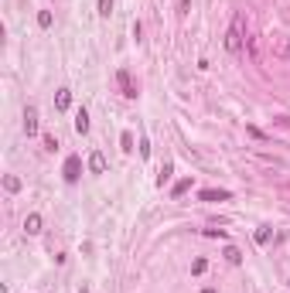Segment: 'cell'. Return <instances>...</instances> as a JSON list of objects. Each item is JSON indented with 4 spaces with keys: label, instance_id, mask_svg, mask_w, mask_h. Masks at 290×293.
<instances>
[{
    "label": "cell",
    "instance_id": "1",
    "mask_svg": "<svg viewBox=\"0 0 290 293\" xmlns=\"http://www.w3.org/2000/svg\"><path fill=\"white\" fill-rule=\"evenodd\" d=\"M225 48H229L232 55H239V51H242V21H239V17H236V21H232V27L225 31Z\"/></svg>",
    "mask_w": 290,
    "mask_h": 293
},
{
    "label": "cell",
    "instance_id": "2",
    "mask_svg": "<svg viewBox=\"0 0 290 293\" xmlns=\"http://www.w3.org/2000/svg\"><path fill=\"white\" fill-rule=\"evenodd\" d=\"M62 174H65V181H69V184H75V181H79V177H82V157H69V160H65V167H62Z\"/></svg>",
    "mask_w": 290,
    "mask_h": 293
},
{
    "label": "cell",
    "instance_id": "3",
    "mask_svg": "<svg viewBox=\"0 0 290 293\" xmlns=\"http://www.w3.org/2000/svg\"><path fill=\"white\" fill-rule=\"evenodd\" d=\"M24 133H27V137H38V109H34V106L24 109Z\"/></svg>",
    "mask_w": 290,
    "mask_h": 293
},
{
    "label": "cell",
    "instance_id": "4",
    "mask_svg": "<svg viewBox=\"0 0 290 293\" xmlns=\"http://www.w3.org/2000/svg\"><path fill=\"white\" fill-rule=\"evenodd\" d=\"M198 198H202V201H229L232 195L222 191V188H209V191H198Z\"/></svg>",
    "mask_w": 290,
    "mask_h": 293
},
{
    "label": "cell",
    "instance_id": "5",
    "mask_svg": "<svg viewBox=\"0 0 290 293\" xmlns=\"http://www.w3.org/2000/svg\"><path fill=\"white\" fill-rule=\"evenodd\" d=\"M89 171H92V174H106V157H103L99 150L89 153Z\"/></svg>",
    "mask_w": 290,
    "mask_h": 293
},
{
    "label": "cell",
    "instance_id": "6",
    "mask_svg": "<svg viewBox=\"0 0 290 293\" xmlns=\"http://www.w3.org/2000/svg\"><path fill=\"white\" fill-rule=\"evenodd\" d=\"M116 78H120L123 96H127V99H133V96H137V89H133V82H130V72H127V69H120V75H116Z\"/></svg>",
    "mask_w": 290,
    "mask_h": 293
},
{
    "label": "cell",
    "instance_id": "7",
    "mask_svg": "<svg viewBox=\"0 0 290 293\" xmlns=\"http://www.w3.org/2000/svg\"><path fill=\"white\" fill-rule=\"evenodd\" d=\"M41 225H45L41 215H38V212H31V215L24 219V232H27V235H38V232H41Z\"/></svg>",
    "mask_w": 290,
    "mask_h": 293
},
{
    "label": "cell",
    "instance_id": "8",
    "mask_svg": "<svg viewBox=\"0 0 290 293\" xmlns=\"http://www.w3.org/2000/svg\"><path fill=\"white\" fill-rule=\"evenodd\" d=\"M69 106H72V92H69V89H58V92H55V109L65 113Z\"/></svg>",
    "mask_w": 290,
    "mask_h": 293
},
{
    "label": "cell",
    "instance_id": "9",
    "mask_svg": "<svg viewBox=\"0 0 290 293\" xmlns=\"http://www.w3.org/2000/svg\"><path fill=\"white\" fill-rule=\"evenodd\" d=\"M75 133H82V137L89 133V113H85V109L75 113Z\"/></svg>",
    "mask_w": 290,
    "mask_h": 293
},
{
    "label": "cell",
    "instance_id": "10",
    "mask_svg": "<svg viewBox=\"0 0 290 293\" xmlns=\"http://www.w3.org/2000/svg\"><path fill=\"white\" fill-rule=\"evenodd\" d=\"M171 174H174V167H171V160H167V164L160 167V174H157V188H164V184L171 181Z\"/></svg>",
    "mask_w": 290,
    "mask_h": 293
},
{
    "label": "cell",
    "instance_id": "11",
    "mask_svg": "<svg viewBox=\"0 0 290 293\" xmlns=\"http://www.w3.org/2000/svg\"><path fill=\"white\" fill-rule=\"evenodd\" d=\"M3 188H7V195H17V191H21V177L7 174V177H3Z\"/></svg>",
    "mask_w": 290,
    "mask_h": 293
},
{
    "label": "cell",
    "instance_id": "12",
    "mask_svg": "<svg viewBox=\"0 0 290 293\" xmlns=\"http://www.w3.org/2000/svg\"><path fill=\"white\" fill-rule=\"evenodd\" d=\"M225 259H229L232 266H239V263H242V252H239V245H225Z\"/></svg>",
    "mask_w": 290,
    "mask_h": 293
},
{
    "label": "cell",
    "instance_id": "13",
    "mask_svg": "<svg viewBox=\"0 0 290 293\" xmlns=\"http://www.w3.org/2000/svg\"><path fill=\"white\" fill-rule=\"evenodd\" d=\"M270 239H273V228H270V225H263V228L256 232V242H260V245H270Z\"/></svg>",
    "mask_w": 290,
    "mask_h": 293
},
{
    "label": "cell",
    "instance_id": "14",
    "mask_svg": "<svg viewBox=\"0 0 290 293\" xmlns=\"http://www.w3.org/2000/svg\"><path fill=\"white\" fill-rule=\"evenodd\" d=\"M52 24H55L52 10H38V27H52Z\"/></svg>",
    "mask_w": 290,
    "mask_h": 293
},
{
    "label": "cell",
    "instance_id": "15",
    "mask_svg": "<svg viewBox=\"0 0 290 293\" xmlns=\"http://www.w3.org/2000/svg\"><path fill=\"white\" fill-rule=\"evenodd\" d=\"M120 146H123V153H133V133H123L120 137Z\"/></svg>",
    "mask_w": 290,
    "mask_h": 293
},
{
    "label": "cell",
    "instance_id": "16",
    "mask_svg": "<svg viewBox=\"0 0 290 293\" xmlns=\"http://www.w3.org/2000/svg\"><path fill=\"white\" fill-rule=\"evenodd\" d=\"M188 188H191V177H185V181H178V184H174V198H181V195H185Z\"/></svg>",
    "mask_w": 290,
    "mask_h": 293
},
{
    "label": "cell",
    "instance_id": "17",
    "mask_svg": "<svg viewBox=\"0 0 290 293\" xmlns=\"http://www.w3.org/2000/svg\"><path fill=\"white\" fill-rule=\"evenodd\" d=\"M205 266H209L205 259H195V263H191V273H195V276H202V273H205Z\"/></svg>",
    "mask_w": 290,
    "mask_h": 293
},
{
    "label": "cell",
    "instance_id": "18",
    "mask_svg": "<svg viewBox=\"0 0 290 293\" xmlns=\"http://www.w3.org/2000/svg\"><path fill=\"white\" fill-rule=\"evenodd\" d=\"M205 235H209V239H229L225 228H205Z\"/></svg>",
    "mask_w": 290,
    "mask_h": 293
},
{
    "label": "cell",
    "instance_id": "19",
    "mask_svg": "<svg viewBox=\"0 0 290 293\" xmlns=\"http://www.w3.org/2000/svg\"><path fill=\"white\" fill-rule=\"evenodd\" d=\"M109 10H113V0H99V14L109 17Z\"/></svg>",
    "mask_w": 290,
    "mask_h": 293
},
{
    "label": "cell",
    "instance_id": "20",
    "mask_svg": "<svg viewBox=\"0 0 290 293\" xmlns=\"http://www.w3.org/2000/svg\"><path fill=\"white\" fill-rule=\"evenodd\" d=\"M202 293H215V290H212V287H205V290H202Z\"/></svg>",
    "mask_w": 290,
    "mask_h": 293
},
{
    "label": "cell",
    "instance_id": "21",
    "mask_svg": "<svg viewBox=\"0 0 290 293\" xmlns=\"http://www.w3.org/2000/svg\"><path fill=\"white\" fill-rule=\"evenodd\" d=\"M79 293H89V287H82V290H79Z\"/></svg>",
    "mask_w": 290,
    "mask_h": 293
}]
</instances>
